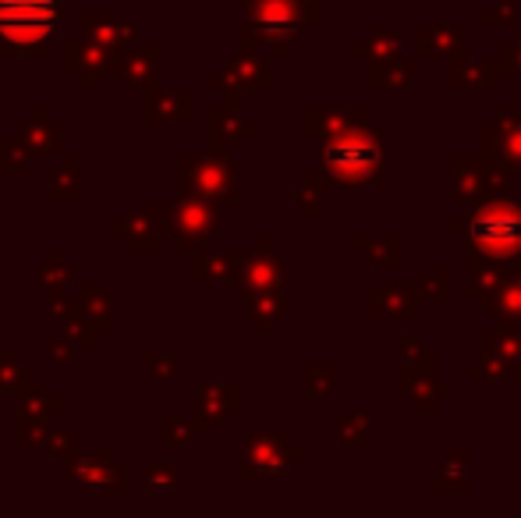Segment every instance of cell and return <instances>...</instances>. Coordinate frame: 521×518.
Wrapping results in <instances>:
<instances>
[{
    "mask_svg": "<svg viewBox=\"0 0 521 518\" xmlns=\"http://www.w3.org/2000/svg\"><path fill=\"white\" fill-rule=\"evenodd\" d=\"M380 146H376L369 135H341V139H334L323 150V164H327V171L334 174V178L341 181H369L376 171H380Z\"/></svg>",
    "mask_w": 521,
    "mask_h": 518,
    "instance_id": "7a4b0ae2",
    "label": "cell"
},
{
    "mask_svg": "<svg viewBox=\"0 0 521 518\" xmlns=\"http://www.w3.org/2000/svg\"><path fill=\"white\" fill-rule=\"evenodd\" d=\"M61 25V0H0V36L11 47H39Z\"/></svg>",
    "mask_w": 521,
    "mask_h": 518,
    "instance_id": "6da1fadb",
    "label": "cell"
},
{
    "mask_svg": "<svg viewBox=\"0 0 521 518\" xmlns=\"http://www.w3.org/2000/svg\"><path fill=\"white\" fill-rule=\"evenodd\" d=\"M472 238L490 256H511L521 249V213L511 206H490L475 217Z\"/></svg>",
    "mask_w": 521,
    "mask_h": 518,
    "instance_id": "3957f363",
    "label": "cell"
}]
</instances>
